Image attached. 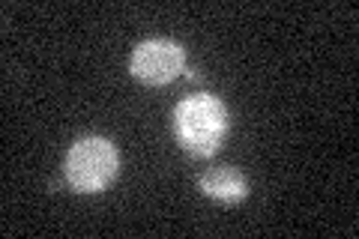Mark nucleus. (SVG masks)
Returning <instances> with one entry per match:
<instances>
[{
  "label": "nucleus",
  "instance_id": "4",
  "mask_svg": "<svg viewBox=\"0 0 359 239\" xmlns=\"http://www.w3.org/2000/svg\"><path fill=\"white\" fill-rule=\"evenodd\" d=\"M201 191L216 200H228V203H237L249 195V183H245V177L240 174L237 168H210L204 177H201Z\"/></svg>",
  "mask_w": 359,
  "mask_h": 239
},
{
  "label": "nucleus",
  "instance_id": "1",
  "mask_svg": "<svg viewBox=\"0 0 359 239\" xmlns=\"http://www.w3.org/2000/svg\"><path fill=\"white\" fill-rule=\"evenodd\" d=\"M174 129L192 156H212L228 135V108L210 93L186 96L174 111Z\"/></svg>",
  "mask_w": 359,
  "mask_h": 239
},
{
  "label": "nucleus",
  "instance_id": "2",
  "mask_svg": "<svg viewBox=\"0 0 359 239\" xmlns=\"http://www.w3.org/2000/svg\"><path fill=\"white\" fill-rule=\"evenodd\" d=\"M117 174V150L108 138H81L66 156V179L75 191H102Z\"/></svg>",
  "mask_w": 359,
  "mask_h": 239
},
{
  "label": "nucleus",
  "instance_id": "3",
  "mask_svg": "<svg viewBox=\"0 0 359 239\" xmlns=\"http://www.w3.org/2000/svg\"><path fill=\"white\" fill-rule=\"evenodd\" d=\"M129 66L144 84H168L186 69V54L174 39H147L135 48Z\"/></svg>",
  "mask_w": 359,
  "mask_h": 239
}]
</instances>
